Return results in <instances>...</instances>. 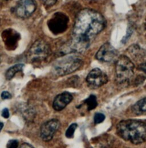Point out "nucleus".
<instances>
[{"label": "nucleus", "mask_w": 146, "mask_h": 148, "mask_svg": "<svg viewBox=\"0 0 146 148\" xmlns=\"http://www.w3.org/2000/svg\"><path fill=\"white\" fill-rule=\"evenodd\" d=\"M19 143L17 140H10L8 141L6 148H17L18 147Z\"/></svg>", "instance_id": "nucleus-18"}, {"label": "nucleus", "mask_w": 146, "mask_h": 148, "mask_svg": "<svg viewBox=\"0 0 146 148\" xmlns=\"http://www.w3.org/2000/svg\"><path fill=\"white\" fill-rule=\"evenodd\" d=\"M118 135L127 141L140 144L146 141V123L135 120L121 121L117 125Z\"/></svg>", "instance_id": "nucleus-2"}, {"label": "nucleus", "mask_w": 146, "mask_h": 148, "mask_svg": "<svg viewBox=\"0 0 146 148\" xmlns=\"http://www.w3.org/2000/svg\"><path fill=\"white\" fill-rule=\"evenodd\" d=\"M77 126L78 125L76 123H74L70 125L68 127V129L66 130V132L65 133L66 137H68V138H72L74 137V132L76 129L77 128Z\"/></svg>", "instance_id": "nucleus-16"}, {"label": "nucleus", "mask_w": 146, "mask_h": 148, "mask_svg": "<svg viewBox=\"0 0 146 148\" xmlns=\"http://www.w3.org/2000/svg\"><path fill=\"white\" fill-rule=\"evenodd\" d=\"M85 103L87 106L88 110H93L97 106V97L94 95H91L85 101Z\"/></svg>", "instance_id": "nucleus-15"}, {"label": "nucleus", "mask_w": 146, "mask_h": 148, "mask_svg": "<svg viewBox=\"0 0 146 148\" xmlns=\"http://www.w3.org/2000/svg\"><path fill=\"white\" fill-rule=\"evenodd\" d=\"M47 6H52L54 5L57 0H41Z\"/></svg>", "instance_id": "nucleus-20"}, {"label": "nucleus", "mask_w": 146, "mask_h": 148, "mask_svg": "<svg viewBox=\"0 0 146 148\" xmlns=\"http://www.w3.org/2000/svg\"><path fill=\"white\" fill-rule=\"evenodd\" d=\"M145 28H146V24H145Z\"/></svg>", "instance_id": "nucleus-25"}, {"label": "nucleus", "mask_w": 146, "mask_h": 148, "mask_svg": "<svg viewBox=\"0 0 146 148\" xmlns=\"http://www.w3.org/2000/svg\"><path fill=\"white\" fill-rule=\"evenodd\" d=\"M83 64L82 59L78 56H71L58 61L53 66L54 74L63 76L73 73L79 69Z\"/></svg>", "instance_id": "nucleus-3"}, {"label": "nucleus", "mask_w": 146, "mask_h": 148, "mask_svg": "<svg viewBox=\"0 0 146 148\" xmlns=\"http://www.w3.org/2000/svg\"><path fill=\"white\" fill-rule=\"evenodd\" d=\"M105 119V116L100 113H97L94 116V123L96 124L102 123Z\"/></svg>", "instance_id": "nucleus-17"}, {"label": "nucleus", "mask_w": 146, "mask_h": 148, "mask_svg": "<svg viewBox=\"0 0 146 148\" xmlns=\"http://www.w3.org/2000/svg\"><path fill=\"white\" fill-rule=\"evenodd\" d=\"M105 26L106 20L99 12L90 9L81 10L76 17L72 39L63 50L65 53L84 52Z\"/></svg>", "instance_id": "nucleus-1"}, {"label": "nucleus", "mask_w": 146, "mask_h": 148, "mask_svg": "<svg viewBox=\"0 0 146 148\" xmlns=\"http://www.w3.org/2000/svg\"><path fill=\"white\" fill-rule=\"evenodd\" d=\"M69 17L63 13L57 12L48 21L50 30L55 35L64 33L68 27Z\"/></svg>", "instance_id": "nucleus-6"}, {"label": "nucleus", "mask_w": 146, "mask_h": 148, "mask_svg": "<svg viewBox=\"0 0 146 148\" xmlns=\"http://www.w3.org/2000/svg\"><path fill=\"white\" fill-rule=\"evenodd\" d=\"M20 38V34L12 29H8L2 33V39L8 50H14L17 47Z\"/></svg>", "instance_id": "nucleus-11"}, {"label": "nucleus", "mask_w": 146, "mask_h": 148, "mask_svg": "<svg viewBox=\"0 0 146 148\" xmlns=\"http://www.w3.org/2000/svg\"><path fill=\"white\" fill-rule=\"evenodd\" d=\"M135 65L127 56L119 57L116 62L115 73L117 80L119 84L128 82L134 74Z\"/></svg>", "instance_id": "nucleus-4"}, {"label": "nucleus", "mask_w": 146, "mask_h": 148, "mask_svg": "<svg viewBox=\"0 0 146 148\" xmlns=\"http://www.w3.org/2000/svg\"><path fill=\"white\" fill-rule=\"evenodd\" d=\"M60 122L57 119H52L44 123L41 127V137L44 141H49L60 127Z\"/></svg>", "instance_id": "nucleus-10"}, {"label": "nucleus", "mask_w": 146, "mask_h": 148, "mask_svg": "<svg viewBox=\"0 0 146 148\" xmlns=\"http://www.w3.org/2000/svg\"><path fill=\"white\" fill-rule=\"evenodd\" d=\"M24 66V64H18L10 68L6 72V74H5L6 79L7 80H10L11 79H12L13 77L15 75V74L23 71Z\"/></svg>", "instance_id": "nucleus-14"}, {"label": "nucleus", "mask_w": 146, "mask_h": 148, "mask_svg": "<svg viewBox=\"0 0 146 148\" xmlns=\"http://www.w3.org/2000/svg\"><path fill=\"white\" fill-rule=\"evenodd\" d=\"M9 116H10V114H9L8 109L7 108L3 109L2 112V116L5 119H8L9 117Z\"/></svg>", "instance_id": "nucleus-22"}, {"label": "nucleus", "mask_w": 146, "mask_h": 148, "mask_svg": "<svg viewBox=\"0 0 146 148\" xmlns=\"http://www.w3.org/2000/svg\"><path fill=\"white\" fill-rule=\"evenodd\" d=\"M0 62H1V57H0Z\"/></svg>", "instance_id": "nucleus-26"}, {"label": "nucleus", "mask_w": 146, "mask_h": 148, "mask_svg": "<svg viewBox=\"0 0 146 148\" xmlns=\"http://www.w3.org/2000/svg\"><path fill=\"white\" fill-rule=\"evenodd\" d=\"M138 69L146 73V62H143L141 63L138 65Z\"/></svg>", "instance_id": "nucleus-21"}, {"label": "nucleus", "mask_w": 146, "mask_h": 148, "mask_svg": "<svg viewBox=\"0 0 146 148\" xmlns=\"http://www.w3.org/2000/svg\"><path fill=\"white\" fill-rule=\"evenodd\" d=\"M20 148H34L31 145L27 144V143H24L21 145V146L20 147Z\"/></svg>", "instance_id": "nucleus-23"}, {"label": "nucleus", "mask_w": 146, "mask_h": 148, "mask_svg": "<svg viewBox=\"0 0 146 148\" xmlns=\"http://www.w3.org/2000/svg\"><path fill=\"white\" fill-rule=\"evenodd\" d=\"M132 112L136 115H141L146 112V97L138 101L132 107Z\"/></svg>", "instance_id": "nucleus-13"}, {"label": "nucleus", "mask_w": 146, "mask_h": 148, "mask_svg": "<svg viewBox=\"0 0 146 148\" xmlns=\"http://www.w3.org/2000/svg\"><path fill=\"white\" fill-rule=\"evenodd\" d=\"M86 82L88 85L94 88H99L108 82L107 74L99 68L93 69L86 77Z\"/></svg>", "instance_id": "nucleus-9"}, {"label": "nucleus", "mask_w": 146, "mask_h": 148, "mask_svg": "<svg viewBox=\"0 0 146 148\" xmlns=\"http://www.w3.org/2000/svg\"><path fill=\"white\" fill-rule=\"evenodd\" d=\"M1 97L3 99H11L12 98V95L9 92H6V91H4L1 93Z\"/></svg>", "instance_id": "nucleus-19"}, {"label": "nucleus", "mask_w": 146, "mask_h": 148, "mask_svg": "<svg viewBox=\"0 0 146 148\" xmlns=\"http://www.w3.org/2000/svg\"><path fill=\"white\" fill-rule=\"evenodd\" d=\"M37 6V2L35 0H19L13 11L17 17L27 18L35 12Z\"/></svg>", "instance_id": "nucleus-7"}, {"label": "nucleus", "mask_w": 146, "mask_h": 148, "mask_svg": "<svg viewBox=\"0 0 146 148\" xmlns=\"http://www.w3.org/2000/svg\"><path fill=\"white\" fill-rule=\"evenodd\" d=\"M98 60L103 62H112L117 61L118 57V51L110 43L103 44L96 54Z\"/></svg>", "instance_id": "nucleus-8"}, {"label": "nucleus", "mask_w": 146, "mask_h": 148, "mask_svg": "<svg viewBox=\"0 0 146 148\" xmlns=\"http://www.w3.org/2000/svg\"><path fill=\"white\" fill-rule=\"evenodd\" d=\"M50 53L49 44L43 40H38L30 48L27 57L31 62H38L46 59Z\"/></svg>", "instance_id": "nucleus-5"}, {"label": "nucleus", "mask_w": 146, "mask_h": 148, "mask_svg": "<svg viewBox=\"0 0 146 148\" xmlns=\"http://www.w3.org/2000/svg\"><path fill=\"white\" fill-rule=\"evenodd\" d=\"M3 123H0V132L2 130V129L3 128Z\"/></svg>", "instance_id": "nucleus-24"}, {"label": "nucleus", "mask_w": 146, "mask_h": 148, "mask_svg": "<svg viewBox=\"0 0 146 148\" xmlns=\"http://www.w3.org/2000/svg\"><path fill=\"white\" fill-rule=\"evenodd\" d=\"M73 96L68 92L58 95L54 99L53 108L56 111H61L73 100Z\"/></svg>", "instance_id": "nucleus-12"}]
</instances>
